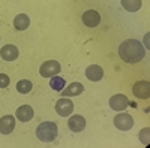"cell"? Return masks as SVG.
Instances as JSON below:
<instances>
[{
	"mask_svg": "<svg viewBox=\"0 0 150 148\" xmlns=\"http://www.w3.org/2000/svg\"><path fill=\"white\" fill-rule=\"evenodd\" d=\"M129 105V100L125 94H114L110 99V106L114 111H125Z\"/></svg>",
	"mask_w": 150,
	"mask_h": 148,
	"instance_id": "ba28073f",
	"label": "cell"
},
{
	"mask_svg": "<svg viewBox=\"0 0 150 148\" xmlns=\"http://www.w3.org/2000/svg\"><path fill=\"white\" fill-rule=\"evenodd\" d=\"M86 76L93 82L101 81L104 78V69L101 66H98V65H92V66H89L86 69Z\"/></svg>",
	"mask_w": 150,
	"mask_h": 148,
	"instance_id": "7c38bea8",
	"label": "cell"
},
{
	"mask_svg": "<svg viewBox=\"0 0 150 148\" xmlns=\"http://www.w3.org/2000/svg\"><path fill=\"white\" fill-rule=\"evenodd\" d=\"M114 126L119 130H123V132L131 130L134 127V118L129 114H117L114 117Z\"/></svg>",
	"mask_w": 150,
	"mask_h": 148,
	"instance_id": "277c9868",
	"label": "cell"
},
{
	"mask_svg": "<svg viewBox=\"0 0 150 148\" xmlns=\"http://www.w3.org/2000/svg\"><path fill=\"white\" fill-rule=\"evenodd\" d=\"M60 70H62V66H60L59 61L48 60V61H45V63L41 66L39 73H41V76H44V78H51V76L59 75Z\"/></svg>",
	"mask_w": 150,
	"mask_h": 148,
	"instance_id": "3957f363",
	"label": "cell"
},
{
	"mask_svg": "<svg viewBox=\"0 0 150 148\" xmlns=\"http://www.w3.org/2000/svg\"><path fill=\"white\" fill-rule=\"evenodd\" d=\"M83 91H84V87H83L81 82H72L68 88H63V90H62V96H66V97L80 96Z\"/></svg>",
	"mask_w": 150,
	"mask_h": 148,
	"instance_id": "5bb4252c",
	"label": "cell"
},
{
	"mask_svg": "<svg viewBox=\"0 0 150 148\" xmlns=\"http://www.w3.org/2000/svg\"><path fill=\"white\" fill-rule=\"evenodd\" d=\"M29 24H30V20H29V17H27L26 14H20V15H17L15 20H14V27H15L17 30H20V32L26 30V29L29 27Z\"/></svg>",
	"mask_w": 150,
	"mask_h": 148,
	"instance_id": "9a60e30c",
	"label": "cell"
},
{
	"mask_svg": "<svg viewBox=\"0 0 150 148\" xmlns=\"http://www.w3.org/2000/svg\"><path fill=\"white\" fill-rule=\"evenodd\" d=\"M83 22L86 24L87 27H98L99 22H101V15H99L98 11L89 9V11L84 12V15H83Z\"/></svg>",
	"mask_w": 150,
	"mask_h": 148,
	"instance_id": "8992f818",
	"label": "cell"
},
{
	"mask_svg": "<svg viewBox=\"0 0 150 148\" xmlns=\"http://www.w3.org/2000/svg\"><path fill=\"white\" fill-rule=\"evenodd\" d=\"M68 127L75 132V133H78V132H83L84 127H86V120L84 117L81 115H72L69 120H68Z\"/></svg>",
	"mask_w": 150,
	"mask_h": 148,
	"instance_id": "8fae6325",
	"label": "cell"
},
{
	"mask_svg": "<svg viewBox=\"0 0 150 148\" xmlns=\"http://www.w3.org/2000/svg\"><path fill=\"white\" fill-rule=\"evenodd\" d=\"M119 55L123 61H126L129 65H135L141 61L146 55V48L143 43L137 39H126L120 43L119 48Z\"/></svg>",
	"mask_w": 150,
	"mask_h": 148,
	"instance_id": "6da1fadb",
	"label": "cell"
},
{
	"mask_svg": "<svg viewBox=\"0 0 150 148\" xmlns=\"http://www.w3.org/2000/svg\"><path fill=\"white\" fill-rule=\"evenodd\" d=\"M149 132H150V129H149V127H146V129H143V130H141V133H140V141H141L144 145H147V144H149Z\"/></svg>",
	"mask_w": 150,
	"mask_h": 148,
	"instance_id": "d6986e66",
	"label": "cell"
},
{
	"mask_svg": "<svg viewBox=\"0 0 150 148\" xmlns=\"http://www.w3.org/2000/svg\"><path fill=\"white\" fill-rule=\"evenodd\" d=\"M72 111H74V103L69 100V99L63 97V99H60V100H57V103H56V112L60 117L71 115Z\"/></svg>",
	"mask_w": 150,
	"mask_h": 148,
	"instance_id": "5b68a950",
	"label": "cell"
},
{
	"mask_svg": "<svg viewBox=\"0 0 150 148\" xmlns=\"http://www.w3.org/2000/svg\"><path fill=\"white\" fill-rule=\"evenodd\" d=\"M141 0H122V6L128 12H137L141 8Z\"/></svg>",
	"mask_w": 150,
	"mask_h": 148,
	"instance_id": "2e32d148",
	"label": "cell"
},
{
	"mask_svg": "<svg viewBox=\"0 0 150 148\" xmlns=\"http://www.w3.org/2000/svg\"><path fill=\"white\" fill-rule=\"evenodd\" d=\"M0 55H2L3 60L6 61H14L18 58L20 55V51L15 45H5L2 49H0Z\"/></svg>",
	"mask_w": 150,
	"mask_h": 148,
	"instance_id": "9c48e42d",
	"label": "cell"
},
{
	"mask_svg": "<svg viewBox=\"0 0 150 148\" xmlns=\"http://www.w3.org/2000/svg\"><path fill=\"white\" fill-rule=\"evenodd\" d=\"M9 85V76L5 73H0V88H6Z\"/></svg>",
	"mask_w": 150,
	"mask_h": 148,
	"instance_id": "ffe728a7",
	"label": "cell"
},
{
	"mask_svg": "<svg viewBox=\"0 0 150 148\" xmlns=\"http://www.w3.org/2000/svg\"><path fill=\"white\" fill-rule=\"evenodd\" d=\"M57 126H56V123L53 121H45V123H41L39 126H38L36 129V136L39 141L42 142H51L57 138Z\"/></svg>",
	"mask_w": 150,
	"mask_h": 148,
	"instance_id": "7a4b0ae2",
	"label": "cell"
},
{
	"mask_svg": "<svg viewBox=\"0 0 150 148\" xmlns=\"http://www.w3.org/2000/svg\"><path fill=\"white\" fill-rule=\"evenodd\" d=\"M132 91L138 99H149V96H150V84L147 81H138V82L134 84Z\"/></svg>",
	"mask_w": 150,
	"mask_h": 148,
	"instance_id": "52a82bcc",
	"label": "cell"
},
{
	"mask_svg": "<svg viewBox=\"0 0 150 148\" xmlns=\"http://www.w3.org/2000/svg\"><path fill=\"white\" fill-rule=\"evenodd\" d=\"M32 87H33V84H32L29 79H21V81H18V84H17V90H18V93H21V94L30 93Z\"/></svg>",
	"mask_w": 150,
	"mask_h": 148,
	"instance_id": "ac0fdd59",
	"label": "cell"
},
{
	"mask_svg": "<svg viewBox=\"0 0 150 148\" xmlns=\"http://www.w3.org/2000/svg\"><path fill=\"white\" fill-rule=\"evenodd\" d=\"M17 118L23 123H27L33 118V109L29 105H23L17 109Z\"/></svg>",
	"mask_w": 150,
	"mask_h": 148,
	"instance_id": "4fadbf2b",
	"label": "cell"
},
{
	"mask_svg": "<svg viewBox=\"0 0 150 148\" xmlns=\"http://www.w3.org/2000/svg\"><path fill=\"white\" fill-rule=\"evenodd\" d=\"M65 79L63 78H60V76H51V81H50V87H51L53 90H56V91H62L65 88Z\"/></svg>",
	"mask_w": 150,
	"mask_h": 148,
	"instance_id": "e0dca14e",
	"label": "cell"
},
{
	"mask_svg": "<svg viewBox=\"0 0 150 148\" xmlns=\"http://www.w3.org/2000/svg\"><path fill=\"white\" fill-rule=\"evenodd\" d=\"M15 129V118L12 115H5L0 118V133L9 135Z\"/></svg>",
	"mask_w": 150,
	"mask_h": 148,
	"instance_id": "30bf717a",
	"label": "cell"
}]
</instances>
